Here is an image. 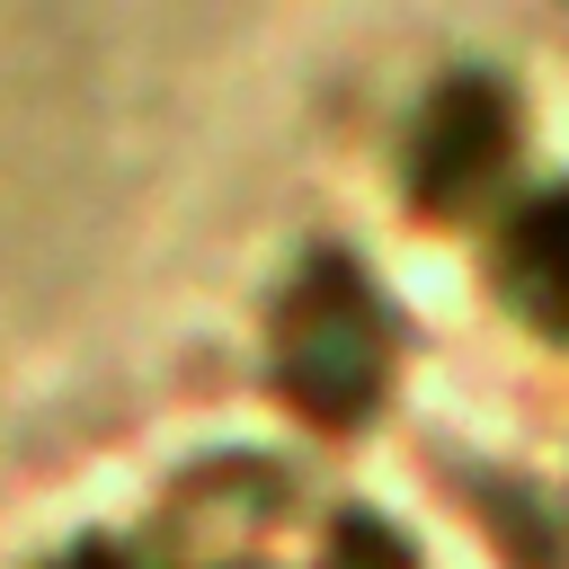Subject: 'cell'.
Returning <instances> with one entry per match:
<instances>
[{
    "instance_id": "1",
    "label": "cell",
    "mask_w": 569,
    "mask_h": 569,
    "mask_svg": "<svg viewBox=\"0 0 569 569\" xmlns=\"http://www.w3.org/2000/svg\"><path fill=\"white\" fill-rule=\"evenodd\" d=\"M498 151H507V116H498V98H489V89H453L418 169H427L436 187H471L480 169H498Z\"/></svg>"
},
{
    "instance_id": "2",
    "label": "cell",
    "mask_w": 569,
    "mask_h": 569,
    "mask_svg": "<svg viewBox=\"0 0 569 569\" xmlns=\"http://www.w3.org/2000/svg\"><path fill=\"white\" fill-rule=\"evenodd\" d=\"M507 267H516V293H525L551 329H569V196H560V204H533V213L516 222Z\"/></svg>"
}]
</instances>
